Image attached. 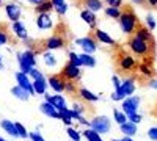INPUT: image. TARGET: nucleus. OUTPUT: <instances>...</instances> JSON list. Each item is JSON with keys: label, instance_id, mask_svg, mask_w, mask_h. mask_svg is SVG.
Masks as SVG:
<instances>
[{"label": "nucleus", "instance_id": "21", "mask_svg": "<svg viewBox=\"0 0 157 141\" xmlns=\"http://www.w3.org/2000/svg\"><path fill=\"white\" fill-rule=\"evenodd\" d=\"M11 94L14 96L16 99L24 100V102H27L30 99V93L27 91V89H24L22 86H19V85H14V86L11 88Z\"/></svg>", "mask_w": 157, "mask_h": 141}, {"label": "nucleus", "instance_id": "52", "mask_svg": "<svg viewBox=\"0 0 157 141\" xmlns=\"http://www.w3.org/2000/svg\"><path fill=\"white\" fill-rule=\"evenodd\" d=\"M148 3L152 5V6H155V5H157V0H148Z\"/></svg>", "mask_w": 157, "mask_h": 141}, {"label": "nucleus", "instance_id": "10", "mask_svg": "<svg viewBox=\"0 0 157 141\" xmlns=\"http://www.w3.org/2000/svg\"><path fill=\"white\" fill-rule=\"evenodd\" d=\"M16 77V82L19 86H22L24 89H27V91L30 93V96H35V89H33V80H30V75L24 74V72H16L14 74Z\"/></svg>", "mask_w": 157, "mask_h": 141}, {"label": "nucleus", "instance_id": "11", "mask_svg": "<svg viewBox=\"0 0 157 141\" xmlns=\"http://www.w3.org/2000/svg\"><path fill=\"white\" fill-rule=\"evenodd\" d=\"M35 24L39 30H50L54 27V17L50 16V13H41V14L36 16Z\"/></svg>", "mask_w": 157, "mask_h": 141}, {"label": "nucleus", "instance_id": "41", "mask_svg": "<svg viewBox=\"0 0 157 141\" xmlns=\"http://www.w3.org/2000/svg\"><path fill=\"white\" fill-rule=\"evenodd\" d=\"M29 75H30V79H32V80H36V79H41V77H44V75H43V72L39 71V69H36V68H33V69H32V72H30Z\"/></svg>", "mask_w": 157, "mask_h": 141}, {"label": "nucleus", "instance_id": "50", "mask_svg": "<svg viewBox=\"0 0 157 141\" xmlns=\"http://www.w3.org/2000/svg\"><path fill=\"white\" fill-rule=\"evenodd\" d=\"M27 2H29L30 5H33V6H36L38 3H41V2H43V0H27Z\"/></svg>", "mask_w": 157, "mask_h": 141}, {"label": "nucleus", "instance_id": "60", "mask_svg": "<svg viewBox=\"0 0 157 141\" xmlns=\"http://www.w3.org/2000/svg\"><path fill=\"white\" fill-rule=\"evenodd\" d=\"M5 141H6V139H5Z\"/></svg>", "mask_w": 157, "mask_h": 141}, {"label": "nucleus", "instance_id": "31", "mask_svg": "<svg viewBox=\"0 0 157 141\" xmlns=\"http://www.w3.org/2000/svg\"><path fill=\"white\" fill-rule=\"evenodd\" d=\"M104 14H105L107 17H110V19H120L123 11L120 8H115V6H107V8H104Z\"/></svg>", "mask_w": 157, "mask_h": 141}, {"label": "nucleus", "instance_id": "55", "mask_svg": "<svg viewBox=\"0 0 157 141\" xmlns=\"http://www.w3.org/2000/svg\"><path fill=\"white\" fill-rule=\"evenodd\" d=\"M112 141H123V139H112Z\"/></svg>", "mask_w": 157, "mask_h": 141}, {"label": "nucleus", "instance_id": "3", "mask_svg": "<svg viewBox=\"0 0 157 141\" xmlns=\"http://www.w3.org/2000/svg\"><path fill=\"white\" fill-rule=\"evenodd\" d=\"M135 93V79L134 77H127V79L121 80L120 89H115L112 94V100H124L126 96H132Z\"/></svg>", "mask_w": 157, "mask_h": 141}, {"label": "nucleus", "instance_id": "40", "mask_svg": "<svg viewBox=\"0 0 157 141\" xmlns=\"http://www.w3.org/2000/svg\"><path fill=\"white\" fill-rule=\"evenodd\" d=\"M127 119L130 122H134V124H140L143 118H141V114H138V113H132V114H129V116H127Z\"/></svg>", "mask_w": 157, "mask_h": 141}, {"label": "nucleus", "instance_id": "27", "mask_svg": "<svg viewBox=\"0 0 157 141\" xmlns=\"http://www.w3.org/2000/svg\"><path fill=\"white\" fill-rule=\"evenodd\" d=\"M78 96H80L83 100H86V102H98L99 100V96L94 94V93H91L90 89H86V88L78 89Z\"/></svg>", "mask_w": 157, "mask_h": 141}, {"label": "nucleus", "instance_id": "43", "mask_svg": "<svg viewBox=\"0 0 157 141\" xmlns=\"http://www.w3.org/2000/svg\"><path fill=\"white\" fill-rule=\"evenodd\" d=\"M148 138L152 141H157V127H151L148 130Z\"/></svg>", "mask_w": 157, "mask_h": 141}, {"label": "nucleus", "instance_id": "6", "mask_svg": "<svg viewBox=\"0 0 157 141\" xmlns=\"http://www.w3.org/2000/svg\"><path fill=\"white\" fill-rule=\"evenodd\" d=\"M78 47H82L83 54H91L93 55L96 50H98V43L93 36H83V38H78V39L74 41Z\"/></svg>", "mask_w": 157, "mask_h": 141}, {"label": "nucleus", "instance_id": "49", "mask_svg": "<svg viewBox=\"0 0 157 141\" xmlns=\"http://www.w3.org/2000/svg\"><path fill=\"white\" fill-rule=\"evenodd\" d=\"M132 3H135V5H146L148 3V0H130Z\"/></svg>", "mask_w": 157, "mask_h": 141}, {"label": "nucleus", "instance_id": "42", "mask_svg": "<svg viewBox=\"0 0 157 141\" xmlns=\"http://www.w3.org/2000/svg\"><path fill=\"white\" fill-rule=\"evenodd\" d=\"M29 138L32 141H44V138L41 136V133H39V132H30L29 133Z\"/></svg>", "mask_w": 157, "mask_h": 141}, {"label": "nucleus", "instance_id": "25", "mask_svg": "<svg viewBox=\"0 0 157 141\" xmlns=\"http://www.w3.org/2000/svg\"><path fill=\"white\" fill-rule=\"evenodd\" d=\"M41 58H43L44 65H46L47 68H55L57 63H58V61H57V57L52 54V50H46V52H43Z\"/></svg>", "mask_w": 157, "mask_h": 141}, {"label": "nucleus", "instance_id": "24", "mask_svg": "<svg viewBox=\"0 0 157 141\" xmlns=\"http://www.w3.org/2000/svg\"><path fill=\"white\" fill-rule=\"evenodd\" d=\"M120 130L124 133V136H134V135H137V124L127 121L120 125Z\"/></svg>", "mask_w": 157, "mask_h": 141}, {"label": "nucleus", "instance_id": "19", "mask_svg": "<svg viewBox=\"0 0 157 141\" xmlns=\"http://www.w3.org/2000/svg\"><path fill=\"white\" fill-rule=\"evenodd\" d=\"M96 35V39L101 43V44H105V46H115L116 43H115V39L107 33V32H104V30H101V28H96V32H94Z\"/></svg>", "mask_w": 157, "mask_h": 141}, {"label": "nucleus", "instance_id": "26", "mask_svg": "<svg viewBox=\"0 0 157 141\" xmlns=\"http://www.w3.org/2000/svg\"><path fill=\"white\" fill-rule=\"evenodd\" d=\"M52 5H54V9L57 11V14L60 16H64L68 13V3L66 0H50Z\"/></svg>", "mask_w": 157, "mask_h": 141}, {"label": "nucleus", "instance_id": "59", "mask_svg": "<svg viewBox=\"0 0 157 141\" xmlns=\"http://www.w3.org/2000/svg\"><path fill=\"white\" fill-rule=\"evenodd\" d=\"M71 141H72V139H71Z\"/></svg>", "mask_w": 157, "mask_h": 141}, {"label": "nucleus", "instance_id": "58", "mask_svg": "<svg viewBox=\"0 0 157 141\" xmlns=\"http://www.w3.org/2000/svg\"><path fill=\"white\" fill-rule=\"evenodd\" d=\"M155 6H157V5H155Z\"/></svg>", "mask_w": 157, "mask_h": 141}, {"label": "nucleus", "instance_id": "17", "mask_svg": "<svg viewBox=\"0 0 157 141\" xmlns=\"http://www.w3.org/2000/svg\"><path fill=\"white\" fill-rule=\"evenodd\" d=\"M39 110H41V113L43 114H46L47 118H52V119H60V111L52 105V104H49V102H43L41 105H39Z\"/></svg>", "mask_w": 157, "mask_h": 141}, {"label": "nucleus", "instance_id": "45", "mask_svg": "<svg viewBox=\"0 0 157 141\" xmlns=\"http://www.w3.org/2000/svg\"><path fill=\"white\" fill-rule=\"evenodd\" d=\"M72 110H74L75 113H78V114H83V113H85V107L80 105V104H75V102L72 104Z\"/></svg>", "mask_w": 157, "mask_h": 141}, {"label": "nucleus", "instance_id": "18", "mask_svg": "<svg viewBox=\"0 0 157 141\" xmlns=\"http://www.w3.org/2000/svg\"><path fill=\"white\" fill-rule=\"evenodd\" d=\"M80 19L88 25L90 28H96V24H98L96 13L90 11V9H82V11H80Z\"/></svg>", "mask_w": 157, "mask_h": 141}, {"label": "nucleus", "instance_id": "2", "mask_svg": "<svg viewBox=\"0 0 157 141\" xmlns=\"http://www.w3.org/2000/svg\"><path fill=\"white\" fill-rule=\"evenodd\" d=\"M118 22H120L121 32L124 35H132L137 30L138 17H137V14H135L132 9H126V11H123V14H121L120 19H118Z\"/></svg>", "mask_w": 157, "mask_h": 141}, {"label": "nucleus", "instance_id": "47", "mask_svg": "<svg viewBox=\"0 0 157 141\" xmlns=\"http://www.w3.org/2000/svg\"><path fill=\"white\" fill-rule=\"evenodd\" d=\"M112 83H113L115 89H120V86H121V80H120V77H118V75H113V77H112Z\"/></svg>", "mask_w": 157, "mask_h": 141}, {"label": "nucleus", "instance_id": "36", "mask_svg": "<svg viewBox=\"0 0 157 141\" xmlns=\"http://www.w3.org/2000/svg\"><path fill=\"white\" fill-rule=\"evenodd\" d=\"M66 133L69 135V138H71L72 141H80V138H82V133L78 132V130H75L74 127H68Z\"/></svg>", "mask_w": 157, "mask_h": 141}, {"label": "nucleus", "instance_id": "44", "mask_svg": "<svg viewBox=\"0 0 157 141\" xmlns=\"http://www.w3.org/2000/svg\"><path fill=\"white\" fill-rule=\"evenodd\" d=\"M109 6H115V8H120L123 5V0H104Z\"/></svg>", "mask_w": 157, "mask_h": 141}, {"label": "nucleus", "instance_id": "23", "mask_svg": "<svg viewBox=\"0 0 157 141\" xmlns=\"http://www.w3.org/2000/svg\"><path fill=\"white\" fill-rule=\"evenodd\" d=\"M83 8L93 13H99L101 9H104V2L102 0H83Z\"/></svg>", "mask_w": 157, "mask_h": 141}, {"label": "nucleus", "instance_id": "28", "mask_svg": "<svg viewBox=\"0 0 157 141\" xmlns=\"http://www.w3.org/2000/svg\"><path fill=\"white\" fill-rule=\"evenodd\" d=\"M135 36L141 38V39H145L148 43H152V33H151V30L148 27H138L135 30Z\"/></svg>", "mask_w": 157, "mask_h": 141}, {"label": "nucleus", "instance_id": "4", "mask_svg": "<svg viewBox=\"0 0 157 141\" xmlns=\"http://www.w3.org/2000/svg\"><path fill=\"white\" fill-rule=\"evenodd\" d=\"M151 44L152 43H148V41L141 39V38L134 35L132 38H130V41H129V49L132 50L135 55H138V57H146L151 52V49H152Z\"/></svg>", "mask_w": 157, "mask_h": 141}, {"label": "nucleus", "instance_id": "51", "mask_svg": "<svg viewBox=\"0 0 157 141\" xmlns=\"http://www.w3.org/2000/svg\"><path fill=\"white\" fill-rule=\"evenodd\" d=\"M149 86H151V88H154V89H157V79L151 80V82H149Z\"/></svg>", "mask_w": 157, "mask_h": 141}, {"label": "nucleus", "instance_id": "7", "mask_svg": "<svg viewBox=\"0 0 157 141\" xmlns=\"http://www.w3.org/2000/svg\"><path fill=\"white\" fill-rule=\"evenodd\" d=\"M123 104H121V108H123V111L127 114H132V113H137L138 111V107H140V102H141V99L138 97V96H129V97H126L124 100H121Z\"/></svg>", "mask_w": 157, "mask_h": 141}, {"label": "nucleus", "instance_id": "1", "mask_svg": "<svg viewBox=\"0 0 157 141\" xmlns=\"http://www.w3.org/2000/svg\"><path fill=\"white\" fill-rule=\"evenodd\" d=\"M16 57H17V65H19L21 72H24V74H27V75H29V74L32 72V69L36 68L38 60H36L35 50L27 49V50H24V52H19Z\"/></svg>", "mask_w": 157, "mask_h": 141}, {"label": "nucleus", "instance_id": "33", "mask_svg": "<svg viewBox=\"0 0 157 141\" xmlns=\"http://www.w3.org/2000/svg\"><path fill=\"white\" fill-rule=\"evenodd\" d=\"M80 60H82V65L85 68H94L96 66V58L91 54H80Z\"/></svg>", "mask_w": 157, "mask_h": 141}, {"label": "nucleus", "instance_id": "34", "mask_svg": "<svg viewBox=\"0 0 157 141\" xmlns=\"http://www.w3.org/2000/svg\"><path fill=\"white\" fill-rule=\"evenodd\" d=\"M113 118H115V122L118 125H121V124H124V122L129 121L127 119V114L124 111H120V110H113Z\"/></svg>", "mask_w": 157, "mask_h": 141}, {"label": "nucleus", "instance_id": "48", "mask_svg": "<svg viewBox=\"0 0 157 141\" xmlns=\"http://www.w3.org/2000/svg\"><path fill=\"white\" fill-rule=\"evenodd\" d=\"M5 44H8V36L6 33L0 32V46H5Z\"/></svg>", "mask_w": 157, "mask_h": 141}, {"label": "nucleus", "instance_id": "39", "mask_svg": "<svg viewBox=\"0 0 157 141\" xmlns=\"http://www.w3.org/2000/svg\"><path fill=\"white\" fill-rule=\"evenodd\" d=\"M146 27H148L151 32L155 30V19H154L152 14H148V16H146Z\"/></svg>", "mask_w": 157, "mask_h": 141}, {"label": "nucleus", "instance_id": "5", "mask_svg": "<svg viewBox=\"0 0 157 141\" xmlns=\"http://www.w3.org/2000/svg\"><path fill=\"white\" fill-rule=\"evenodd\" d=\"M90 127L93 130H96L99 135H105L112 129V121H110L109 116H104V114L102 116H94L90 121Z\"/></svg>", "mask_w": 157, "mask_h": 141}, {"label": "nucleus", "instance_id": "46", "mask_svg": "<svg viewBox=\"0 0 157 141\" xmlns=\"http://www.w3.org/2000/svg\"><path fill=\"white\" fill-rule=\"evenodd\" d=\"M64 91H66V93H74L75 91V85L72 82L66 80V88H64Z\"/></svg>", "mask_w": 157, "mask_h": 141}, {"label": "nucleus", "instance_id": "35", "mask_svg": "<svg viewBox=\"0 0 157 141\" xmlns=\"http://www.w3.org/2000/svg\"><path fill=\"white\" fill-rule=\"evenodd\" d=\"M68 58H69V63H72V65L78 66V68H82V60H80V55H77L75 52H69L68 54Z\"/></svg>", "mask_w": 157, "mask_h": 141}, {"label": "nucleus", "instance_id": "37", "mask_svg": "<svg viewBox=\"0 0 157 141\" xmlns=\"http://www.w3.org/2000/svg\"><path fill=\"white\" fill-rule=\"evenodd\" d=\"M138 71L143 74V75H146V77H152V69L149 68V66H146L145 63H141V65H138Z\"/></svg>", "mask_w": 157, "mask_h": 141}, {"label": "nucleus", "instance_id": "56", "mask_svg": "<svg viewBox=\"0 0 157 141\" xmlns=\"http://www.w3.org/2000/svg\"><path fill=\"white\" fill-rule=\"evenodd\" d=\"M0 141H5V139H3V138H2V136H0Z\"/></svg>", "mask_w": 157, "mask_h": 141}, {"label": "nucleus", "instance_id": "38", "mask_svg": "<svg viewBox=\"0 0 157 141\" xmlns=\"http://www.w3.org/2000/svg\"><path fill=\"white\" fill-rule=\"evenodd\" d=\"M16 127H17V133H19V138H29V133L30 132H27V129L21 124V122H16Z\"/></svg>", "mask_w": 157, "mask_h": 141}, {"label": "nucleus", "instance_id": "54", "mask_svg": "<svg viewBox=\"0 0 157 141\" xmlns=\"http://www.w3.org/2000/svg\"><path fill=\"white\" fill-rule=\"evenodd\" d=\"M3 69V61H2V57H0V71Z\"/></svg>", "mask_w": 157, "mask_h": 141}, {"label": "nucleus", "instance_id": "20", "mask_svg": "<svg viewBox=\"0 0 157 141\" xmlns=\"http://www.w3.org/2000/svg\"><path fill=\"white\" fill-rule=\"evenodd\" d=\"M0 125H2V129L13 138H17L19 133H17V127H16V122L13 121H8V119H3L2 122H0Z\"/></svg>", "mask_w": 157, "mask_h": 141}, {"label": "nucleus", "instance_id": "22", "mask_svg": "<svg viewBox=\"0 0 157 141\" xmlns=\"http://www.w3.org/2000/svg\"><path fill=\"white\" fill-rule=\"evenodd\" d=\"M47 86H49V83H47V79H44V77L33 80V89H35V94H46Z\"/></svg>", "mask_w": 157, "mask_h": 141}, {"label": "nucleus", "instance_id": "29", "mask_svg": "<svg viewBox=\"0 0 157 141\" xmlns=\"http://www.w3.org/2000/svg\"><path fill=\"white\" fill-rule=\"evenodd\" d=\"M60 119L66 124L68 127H71V124H72V110L68 108V107L61 108L60 110Z\"/></svg>", "mask_w": 157, "mask_h": 141}, {"label": "nucleus", "instance_id": "16", "mask_svg": "<svg viewBox=\"0 0 157 141\" xmlns=\"http://www.w3.org/2000/svg\"><path fill=\"white\" fill-rule=\"evenodd\" d=\"M44 100L46 102H49V104H52V105H54L58 111L61 110V108H64V107H66V100H64V97L63 96H60V94H44Z\"/></svg>", "mask_w": 157, "mask_h": 141}, {"label": "nucleus", "instance_id": "14", "mask_svg": "<svg viewBox=\"0 0 157 141\" xmlns=\"http://www.w3.org/2000/svg\"><path fill=\"white\" fill-rule=\"evenodd\" d=\"M44 46H46V50H58V49L64 47V39L58 35H54V36L47 38Z\"/></svg>", "mask_w": 157, "mask_h": 141}, {"label": "nucleus", "instance_id": "32", "mask_svg": "<svg viewBox=\"0 0 157 141\" xmlns=\"http://www.w3.org/2000/svg\"><path fill=\"white\" fill-rule=\"evenodd\" d=\"M88 141H104L102 138H101V135L96 132V130H93L91 127H86V129L83 130V133H82Z\"/></svg>", "mask_w": 157, "mask_h": 141}, {"label": "nucleus", "instance_id": "9", "mask_svg": "<svg viewBox=\"0 0 157 141\" xmlns=\"http://www.w3.org/2000/svg\"><path fill=\"white\" fill-rule=\"evenodd\" d=\"M5 14H6L8 20H11V24L13 22H17L21 19V16H22V8L16 2H8L5 5Z\"/></svg>", "mask_w": 157, "mask_h": 141}, {"label": "nucleus", "instance_id": "12", "mask_svg": "<svg viewBox=\"0 0 157 141\" xmlns=\"http://www.w3.org/2000/svg\"><path fill=\"white\" fill-rule=\"evenodd\" d=\"M47 83H49V86L54 89L57 94L63 93L64 88H66V80H64L61 75H50L47 79Z\"/></svg>", "mask_w": 157, "mask_h": 141}, {"label": "nucleus", "instance_id": "30", "mask_svg": "<svg viewBox=\"0 0 157 141\" xmlns=\"http://www.w3.org/2000/svg\"><path fill=\"white\" fill-rule=\"evenodd\" d=\"M52 9H54V5H52L50 0H43L41 3H38L35 6V11L38 13V14H41V13H50Z\"/></svg>", "mask_w": 157, "mask_h": 141}, {"label": "nucleus", "instance_id": "15", "mask_svg": "<svg viewBox=\"0 0 157 141\" xmlns=\"http://www.w3.org/2000/svg\"><path fill=\"white\" fill-rule=\"evenodd\" d=\"M118 66H120L121 71L127 72V71H132L137 66V63H135V58L132 55H121V58L118 60Z\"/></svg>", "mask_w": 157, "mask_h": 141}, {"label": "nucleus", "instance_id": "53", "mask_svg": "<svg viewBox=\"0 0 157 141\" xmlns=\"http://www.w3.org/2000/svg\"><path fill=\"white\" fill-rule=\"evenodd\" d=\"M123 141H134V139H132V136H124Z\"/></svg>", "mask_w": 157, "mask_h": 141}, {"label": "nucleus", "instance_id": "13", "mask_svg": "<svg viewBox=\"0 0 157 141\" xmlns=\"http://www.w3.org/2000/svg\"><path fill=\"white\" fill-rule=\"evenodd\" d=\"M11 28H13V33H14V36L17 38V39H21V41H27L29 39V30L21 20L13 22Z\"/></svg>", "mask_w": 157, "mask_h": 141}, {"label": "nucleus", "instance_id": "8", "mask_svg": "<svg viewBox=\"0 0 157 141\" xmlns=\"http://www.w3.org/2000/svg\"><path fill=\"white\" fill-rule=\"evenodd\" d=\"M60 75L63 77L64 80L74 82V80H77L78 77H80V68H78V66H75V65H72V63H69V61H68L66 65H64V68L61 69Z\"/></svg>", "mask_w": 157, "mask_h": 141}, {"label": "nucleus", "instance_id": "57", "mask_svg": "<svg viewBox=\"0 0 157 141\" xmlns=\"http://www.w3.org/2000/svg\"><path fill=\"white\" fill-rule=\"evenodd\" d=\"M2 3H3V0H0V5H2Z\"/></svg>", "mask_w": 157, "mask_h": 141}]
</instances>
